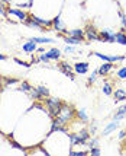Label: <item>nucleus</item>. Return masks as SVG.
Segmentation results:
<instances>
[{"label": "nucleus", "mask_w": 126, "mask_h": 156, "mask_svg": "<svg viewBox=\"0 0 126 156\" xmlns=\"http://www.w3.org/2000/svg\"><path fill=\"white\" fill-rule=\"evenodd\" d=\"M64 41H65L67 44H71V45H75V44H80V42L83 41V38H77V37H71V35L68 37V35H67L65 38H64Z\"/></svg>", "instance_id": "obj_15"}, {"label": "nucleus", "mask_w": 126, "mask_h": 156, "mask_svg": "<svg viewBox=\"0 0 126 156\" xmlns=\"http://www.w3.org/2000/svg\"><path fill=\"white\" fill-rule=\"evenodd\" d=\"M15 61L18 63V64H20V66H25V67H29L31 64L29 63H25V61H22V60H19V58H15Z\"/></svg>", "instance_id": "obj_31"}, {"label": "nucleus", "mask_w": 126, "mask_h": 156, "mask_svg": "<svg viewBox=\"0 0 126 156\" xmlns=\"http://www.w3.org/2000/svg\"><path fill=\"white\" fill-rule=\"evenodd\" d=\"M38 61H42V63H48V61H49V58H48L47 54H41L39 57H38Z\"/></svg>", "instance_id": "obj_29"}, {"label": "nucleus", "mask_w": 126, "mask_h": 156, "mask_svg": "<svg viewBox=\"0 0 126 156\" xmlns=\"http://www.w3.org/2000/svg\"><path fill=\"white\" fill-rule=\"evenodd\" d=\"M6 9H5V7L3 6H0V16H6Z\"/></svg>", "instance_id": "obj_33"}, {"label": "nucleus", "mask_w": 126, "mask_h": 156, "mask_svg": "<svg viewBox=\"0 0 126 156\" xmlns=\"http://www.w3.org/2000/svg\"><path fill=\"white\" fill-rule=\"evenodd\" d=\"M118 77L119 79H126V67L120 69L119 72H118Z\"/></svg>", "instance_id": "obj_26"}, {"label": "nucleus", "mask_w": 126, "mask_h": 156, "mask_svg": "<svg viewBox=\"0 0 126 156\" xmlns=\"http://www.w3.org/2000/svg\"><path fill=\"white\" fill-rule=\"evenodd\" d=\"M20 89H22V92H29V90L32 89V86H31L28 82H22V83H20Z\"/></svg>", "instance_id": "obj_25"}, {"label": "nucleus", "mask_w": 126, "mask_h": 156, "mask_svg": "<svg viewBox=\"0 0 126 156\" xmlns=\"http://www.w3.org/2000/svg\"><path fill=\"white\" fill-rule=\"evenodd\" d=\"M70 140H71V147L77 146V144H81L78 139V134H70Z\"/></svg>", "instance_id": "obj_23"}, {"label": "nucleus", "mask_w": 126, "mask_h": 156, "mask_svg": "<svg viewBox=\"0 0 126 156\" xmlns=\"http://www.w3.org/2000/svg\"><path fill=\"white\" fill-rule=\"evenodd\" d=\"M125 137H126V131H120L119 139H125Z\"/></svg>", "instance_id": "obj_35"}, {"label": "nucleus", "mask_w": 126, "mask_h": 156, "mask_svg": "<svg viewBox=\"0 0 126 156\" xmlns=\"http://www.w3.org/2000/svg\"><path fill=\"white\" fill-rule=\"evenodd\" d=\"M52 25H54V28H55L58 32L68 35V31H67L65 28H64V25H62V22H61V18H60V16H57V18L52 20Z\"/></svg>", "instance_id": "obj_6"}, {"label": "nucleus", "mask_w": 126, "mask_h": 156, "mask_svg": "<svg viewBox=\"0 0 126 156\" xmlns=\"http://www.w3.org/2000/svg\"><path fill=\"white\" fill-rule=\"evenodd\" d=\"M38 92H39V95L44 98V99H47L48 96H49V90H48V88H45V86H38Z\"/></svg>", "instance_id": "obj_19"}, {"label": "nucleus", "mask_w": 126, "mask_h": 156, "mask_svg": "<svg viewBox=\"0 0 126 156\" xmlns=\"http://www.w3.org/2000/svg\"><path fill=\"white\" fill-rule=\"evenodd\" d=\"M60 69L61 72L64 73L65 76H68L71 80H74V73H73V69H71V66L67 63V61H62V63H60Z\"/></svg>", "instance_id": "obj_3"}, {"label": "nucleus", "mask_w": 126, "mask_h": 156, "mask_svg": "<svg viewBox=\"0 0 126 156\" xmlns=\"http://www.w3.org/2000/svg\"><path fill=\"white\" fill-rule=\"evenodd\" d=\"M65 51H67V53H74V48L71 47V44H67V47H65Z\"/></svg>", "instance_id": "obj_32"}, {"label": "nucleus", "mask_w": 126, "mask_h": 156, "mask_svg": "<svg viewBox=\"0 0 126 156\" xmlns=\"http://www.w3.org/2000/svg\"><path fill=\"white\" fill-rule=\"evenodd\" d=\"M0 60H6V55H3V54H0Z\"/></svg>", "instance_id": "obj_37"}, {"label": "nucleus", "mask_w": 126, "mask_h": 156, "mask_svg": "<svg viewBox=\"0 0 126 156\" xmlns=\"http://www.w3.org/2000/svg\"><path fill=\"white\" fill-rule=\"evenodd\" d=\"M68 35L77 37V38H83V37H84V32H83L81 29H73V31H68Z\"/></svg>", "instance_id": "obj_22"}, {"label": "nucleus", "mask_w": 126, "mask_h": 156, "mask_svg": "<svg viewBox=\"0 0 126 156\" xmlns=\"http://www.w3.org/2000/svg\"><path fill=\"white\" fill-rule=\"evenodd\" d=\"M87 146H88V149H91V147H96V146H97V139H91L90 142L87 143Z\"/></svg>", "instance_id": "obj_28"}, {"label": "nucleus", "mask_w": 126, "mask_h": 156, "mask_svg": "<svg viewBox=\"0 0 126 156\" xmlns=\"http://www.w3.org/2000/svg\"><path fill=\"white\" fill-rule=\"evenodd\" d=\"M28 95H29V98H32L33 101H42L44 98L39 95V92H38V89H31L29 92H28Z\"/></svg>", "instance_id": "obj_13"}, {"label": "nucleus", "mask_w": 126, "mask_h": 156, "mask_svg": "<svg viewBox=\"0 0 126 156\" xmlns=\"http://www.w3.org/2000/svg\"><path fill=\"white\" fill-rule=\"evenodd\" d=\"M7 13L18 16V18H19L20 20H25V19L28 18L26 13H25V12H22V10H19V9H9V10H7Z\"/></svg>", "instance_id": "obj_9"}, {"label": "nucleus", "mask_w": 126, "mask_h": 156, "mask_svg": "<svg viewBox=\"0 0 126 156\" xmlns=\"http://www.w3.org/2000/svg\"><path fill=\"white\" fill-rule=\"evenodd\" d=\"M90 153L94 155V156H99L100 155V149L99 147H91V149H90Z\"/></svg>", "instance_id": "obj_30"}, {"label": "nucleus", "mask_w": 126, "mask_h": 156, "mask_svg": "<svg viewBox=\"0 0 126 156\" xmlns=\"http://www.w3.org/2000/svg\"><path fill=\"white\" fill-rule=\"evenodd\" d=\"M103 92L106 94V95H112V85L106 82V83H103Z\"/></svg>", "instance_id": "obj_24"}, {"label": "nucleus", "mask_w": 126, "mask_h": 156, "mask_svg": "<svg viewBox=\"0 0 126 156\" xmlns=\"http://www.w3.org/2000/svg\"><path fill=\"white\" fill-rule=\"evenodd\" d=\"M78 134V139H80V143L81 144H86L84 142H87V139H88V134H90V131L86 129H83V130H80V133H77Z\"/></svg>", "instance_id": "obj_11"}, {"label": "nucleus", "mask_w": 126, "mask_h": 156, "mask_svg": "<svg viewBox=\"0 0 126 156\" xmlns=\"http://www.w3.org/2000/svg\"><path fill=\"white\" fill-rule=\"evenodd\" d=\"M31 41H33V42H39V44H51V42H54V40H51V38H31Z\"/></svg>", "instance_id": "obj_20"}, {"label": "nucleus", "mask_w": 126, "mask_h": 156, "mask_svg": "<svg viewBox=\"0 0 126 156\" xmlns=\"http://www.w3.org/2000/svg\"><path fill=\"white\" fill-rule=\"evenodd\" d=\"M97 75H99V70H94L93 73H91V76L88 77V83H93V82L96 80V77H97Z\"/></svg>", "instance_id": "obj_27"}, {"label": "nucleus", "mask_w": 126, "mask_h": 156, "mask_svg": "<svg viewBox=\"0 0 126 156\" xmlns=\"http://www.w3.org/2000/svg\"><path fill=\"white\" fill-rule=\"evenodd\" d=\"M5 85V79L3 77H0V86H3Z\"/></svg>", "instance_id": "obj_36"}, {"label": "nucleus", "mask_w": 126, "mask_h": 156, "mask_svg": "<svg viewBox=\"0 0 126 156\" xmlns=\"http://www.w3.org/2000/svg\"><path fill=\"white\" fill-rule=\"evenodd\" d=\"M96 55H97L99 58H101V60H104V61H110V63L122 61L123 58H125L123 55H104V54H101V53H96Z\"/></svg>", "instance_id": "obj_4"}, {"label": "nucleus", "mask_w": 126, "mask_h": 156, "mask_svg": "<svg viewBox=\"0 0 126 156\" xmlns=\"http://www.w3.org/2000/svg\"><path fill=\"white\" fill-rule=\"evenodd\" d=\"M88 131L93 134V133H96V124H93V126H90V129H88Z\"/></svg>", "instance_id": "obj_34"}, {"label": "nucleus", "mask_w": 126, "mask_h": 156, "mask_svg": "<svg viewBox=\"0 0 126 156\" xmlns=\"http://www.w3.org/2000/svg\"><path fill=\"white\" fill-rule=\"evenodd\" d=\"M38 48H36V42H33V41H28L23 44V51L25 53H33V51H36Z\"/></svg>", "instance_id": "obj_8"}, {"label": "nucleus", "mask_w": 126, "mask_h": 156, "mask_svg": "<svg viewBox=\"0 0 126 156\" xmlns=\"http://www.w3.org/2000/svg\"><path fill=\"white\" fill-rule=\"evenodd\" d=\"M100 41H109V42H116L114 40V32L110 31V29H103L101 32H100Z\"/></svg>", "instance_id": "obj_2"}, {"label": "nucleus", "mask_w": 126, "mask_h": 156, "mask_svg": "<svg viewBox=\"0 0 126 156\" xmlns=\"http://www.w3.org/2000/svg\"><path fill=\"white\" fill-rule=\"evenodd\" d=\"M125 117H126V105H125V107H122V108H120L119 111H118V112L114 114L113 120H114V121H119V120L125 118Z\"/></svg>", "instance_id": "obj_16"}, {"label": "nucleus", "mask_w": 126, "mask_h": 156, "mask_svg": "<svg viewBox=\"0 0 126 156\" xmlns=\"http://www.w3.org/2000/svg\"><path fill=\"white\" fill-rule=\"evenodd\" d=\"M77 117H78L83 122L88 121V117H87V114H86V111H84V109H78V111H77Z\"/></svg>", "instance_id": "obj_21"}, {"label": "nucleus", "mask_w": 126, "mask_h": 156, "mask_svg": "<svg viewBox=\"0 0 126 156\" xmlns=\"http://www.w3.org/2000/svg\"><path fill=\"white\" fill-rule=\"evenodd\" d=\"M5 5H6V3H5L3 0H0V6H3V7H5Z\"/></svg>", "instance_id": "obj_38"}, {"label": "nucleus", "mask_w": 126, "mask_h": 156, "mask_svg": "<svg viewBox=\"0 0 126 156\" xmlns=\"http://www.w3.org/2000/svg\"><path fill=\"white\" fill-rule=\"evenodd\" d=\"M47 108H48L49 115L55 118V117L60 114L61 108H62V102L58 98H47Z\"/></svg>", "instance_id": "obj_1"}, {"label": "nucleus", "mask_w": 126, "mask_h": 156, "mask_svg": "<svg viewBox=\"0 0 126 156\" xmlns=\"http://www.w3.org/2000/svg\"><path fill=\"white\" fill-rule=\"evenodd\" d=\"M74 69H75V72L80 73V75H86L87 72H88V64H87V63H77V64L74 66Z\"/></svg>", "instance_id": "obj_7"}, {"label": "nucleus", "mask_w": 126, "mask_h": 156, "mask_svg": "<svg viewBox=\"0 0 126 156\" xmlns=\"http://www.w3.org/2000/svg\"><path fill=\"white\" fill-rule=\"evenodd\" d=\"M114 40H116V42H119L122 45H126V34H123V32H118L114 35Z\"/></svg>", "instance_id": "obj_17"}, {"label": "nucleus", "mask_w": 126, "mask_h": 156, "mask_svg": "<svg viewBox=\"0 0 126 156\" xmlns=\"http://www.w3.org/2000/svg\"><path fill=\"white\" fill-rule=\"evenodd\" d=\"M113 69V64L112 63H106V64H103L100 69H97L99 70V75H101V76H104V75H107L110 70Z\"/></svg>", "instance_id": "obj_12"}, {"label": "nucleus", "mask_w": 126, "mask_h": 156, "mask_svg": "<svg viewBox=\"0 0 126 156\" xmlns=\"http://www.w3.org/2000/svg\"><path fill=\"white\" fill-rule=\"evenodd\" d=\"M86 37H87V40H93V41H100V35L96 32V29H94V27H87L86 29Z\"/></svg>", "instance_id": "obj_5"}, {"label": "nucleus", "mask_w": 126, "mask_h": 156, "mask_svg": "<svg viewBox=\"0 0 126 156\" xmlns=\"http://www.w3.org/2000/svg\"><path fill=\"white\" fill-rule=\"evenodd\" d=\"M116 129H118V122H116V121H113L112 124H109V126H107L106 129H104V131H103V134H104V136H107V134H110V133H112V131H114Z\"/></svg>", "instance_id": "obj_18"}, {"label": "nucleus", "mask_w": 126, "mask_h": 156, "mask_svg": "<svg viewBox=\"0 0 126 156\" xmlns=\"http://www.w3.org/2000/svg\"><path fill=\"white\" fill-rule=\"evenodd\" d=\"M47 55H48V58H49V60H57V58H60L61 53H60V50L52 48V50H49V51L47 53Z\"/></svg>", "instance_id": "obj_14"}, {"label": "nucleus", "mask_w": 126, "mask_h": 156, "mask_svg": "<svg viewBox=\"0 0 126 156\" xmlns=\"http://www.w3.org/2000/svg\"><path fill=\"white\" fill-rule=\"evenodd\" d=\"M126 99V92L123 89H118L114 90V102H119V101H125Z\"/></svg>", "instance_id": "obj_10"}]
</instances>
